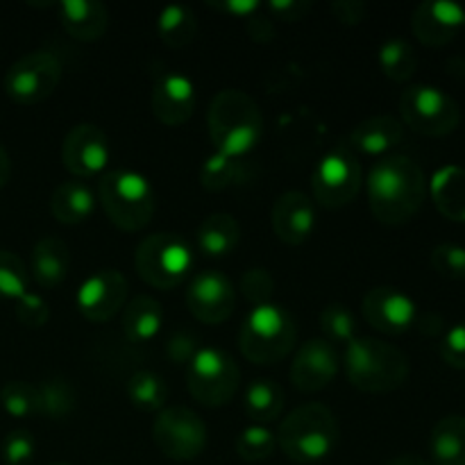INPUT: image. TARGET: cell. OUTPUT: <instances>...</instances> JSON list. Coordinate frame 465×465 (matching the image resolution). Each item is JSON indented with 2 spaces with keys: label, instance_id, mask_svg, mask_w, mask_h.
<instances>
[{
  "label": "cell",
  "instance_id": "cell-27",
  "mask_svg": "<svg viewBox=\"0 0 465 465\" xmlns=\"http://www.w3.org/2000/svg\"><path fill=\"white\" fill-rule=\"evenodd\" d=\"M431 200L448 221L465 223V171L461 166H443L431 177Z\"/></svg>",
  "mask_w": 465,
  "mask_h": 465
},
{
  "label": "cell",
  "instance_id": "cell-29",
  "mask_svg": "<svg viewBox=\"0 0 465 465\" xmlns=\"http://www.w3.org/2000/svg\"><path fill=\"white\" fill-rule=\"evenodd\" d=\"M157 35L168 48H186L198 36V16L186 5H168L157 16Z\"/></svg>",
  "mask_w": 465,
  "mask_h": 465
},
{
  "label": "cell",
  "instance_id": "cell-15",
  "mask_svg": "<svg viewBox=\"0 0 465 465\" xmlns=\"http://www.w3.org/2000/svg\"><path fill=\"white\" fill-rule=\"evenodd\" d=\"M62 163L75 180L95 177L109 163V139L94 123L73 127L62 143Z\"/></svg>",
  "mask_w": 465,
  "mask_h": 465
},
{
  "label": "cell",
  "instance_id": "cell-37",
  "mask_svg": "<svg viewBox=\"0 0 465 465\" xmlns=\"http://www.w3.org/2000/svg\"><path fill=\"white\" fill-rule=\"evenodd\" d=\"M0 404L12 418L39 416V391L30 381H7L0 389Z\"/></svg>",
  "mask_w": 465,
  "mask_h": 465
},
{
  "label": "cell",
  "instance_id": "cell-35",
  "mask_svg": "<svg viewBox=\"0 0 465 465\" xmlns=\"http://www.w3.org/2000/svg\"><path fill=\"white\" fill-rule=\"evenodd\" d=\"M234 450L239 459L248 463L266 461L277 450V436L266 425H248L236 436Z\"/></svg>",
  "mask_w": 465,
  "mask_h": 465
},
{
  "label": "cell",
  "instance_id": "cell-13",
  "mask_svg": "<svg viewBox=\"0 0 465 465\" xmlns=\"http://www.w3.org/2000/svg\"><path fill=\"white\" fill-rule=\"evenodd\" d=\"M127 280L116 268H103L86 277L75 295L77 312L89 322H107L125 309Z\"/></svg>",
  "mask_w": 465,
  "mask_h": 465
},
{
  "label": "cell",
  "instance_id": "cell-33",
  "mask_svg": "<svg viewBox=\"0 0 465 465\" xmlns=\"http://www.w3.org/2000/svg\"><path fill=\"white\" fill-rule=\"evenodd\" d=\"M380 68L391 82H409L416 75L418 54L407 39H389L380 48Z\"/></svg>",
  "mask_w": 465,
  "mask_h": 465
},
{
  "label": "cell",
  "instance_id": "cell-48",
  "mask_svg": "<svg viewBox=\"0 0 465 465\" xmlns=\"http://www.w3.org/2000/svg\"><path fill=\"white\" fill-rule=\"evenodd\" d=\"M248 35L252 36L254 41H271L275 30H272V23L268 21V18H262L259 14H254V16L250 18Z\"/></svg>",
  "mask_w": 465,
  "mask_h": 465
},
{
  "label": "cell",
  "instance_id": "cell-26",
  "mask_svg": "<svg viewBox=\"0 0 465 465\" xmlns=\"http://www.w3.org/2000/svg\"><path fill=\"white\" fill-rule=\"evenodd\" d=\"M123 334L130 343H150L159 334L163 325V309L150 295H136L130 304L123 309Z\"/></svg>",
  "mask_w": 465,
  "mask_h": 465
},
{
  "label": "cell",
  "instance_id": "cell-8",
  "mask_svg": "<svg viewBox=\"0 0 465 465\" xmlns=\"http://www.w3.org/2000/svg\"><path fill=\"white\" fill-rule=\"evenodd\" d=\"M186 386L191 398L207 409L225 407L241 386L239 363L221 348H200L186 366Z\"/></svg>",
  "mask_w": 465,
  "mask_h": 465
},
{
  "label": "cell",
  "instance_id": "cell-51",
  "mask_svg": "<svg viewBox=\"0 0 465 465\" xmlns=\"http://www.w3.org/2000/svg\"><path fill=\"white\" fill-rule=\"evenodd\" d=\"M53 465H73V463H53Z\"/></svg>",
  "mask_w": 465,
  "mask_h": 465
},
{
  "label": "cell",
  "instance_id": "cell-2",
  "mask_svg": "<svg viewBox=\"0 0 465 465\" xmlns=\"http://www.w3.org/2000/svg\"><path fill=\"white\" fill-rule=\"evenodd\" d=\"M207 127L218 154L243 159L263 136L262 109L245 91L223 89L209 103Z\"/></svg>",
  "mask_w": 465,
  "mask_h": 465
},
{
  "label": "cell",
  "instance_id": "cell-14",
  "mask_svg": "<svg viewBox=\"0 0 465 465\" xmlns=\"http://www.w3.org/2000/svg\"><path fill=\"white\" fill-rule=\"evenodd\" d=\"M186 307L195 321L221 325L234 313L236 291L230 277L221 271H203L186 289Z\"/></svg>",
  "mask_w": 465,
  "mask_h": 465
},
{
  "label": "cell",
  "instance_id": "cell-11",
  "mask_svg": "<svg viewBox=\"0 0 465 465\" xmlns=\"http://www.w3.org/2000/svg\"><path fill=\"white\" fill-rule=\"evenodd\" d=\"M153 440L171 461H193L207 448V425L186 407H168L153 422Z\"/></svg>",
  "mask_w": 465,
  "mask_h": 465
},
{
  "label": "cell",
  "instance_id": "cell-22",
  "mask_svg": "<svg viewBox=\"0 0 465 465\" xmlns=\"http://www.w3.org/2000/svg\"><path fill=\"white\" fill-rule=\"evenodd\" d=\"M59 21L75 41H98L109 27V9L98 0H62Z\"/></svg>",
  "mask_w": 465,
  "mask_h": 465
},
{
  "label": "cell",
  "instance_id": "cell-20",
  "mask_svg": "<svg viewBox=\"0 0 465 465\" xmlns=\"http://www.w3.org/2000/svg\"><path fill=\"white\" fill-rule=\"evenodd\" d=\"M198 94L195 84L182 73H166L157 77L153 89V114L162 125H184L195 112Z\"/></svg>",
  "mask_w": 465,
  "mask_h": 465
},
{
  "label": "cell",
  "instance_id": "cell-50",
  "mask_svg": "<svg viewBox=\"0 0 465 465\" xmlns=\"http://www.w3.org/2000/svg\"><path fill=\"white\" fill-rule=\"evenodd\" d=\"M386 465H430L425 461V459L416 457V454H400V457L391 459Z\"/></svg>",
  "mask_w": 465,
  "mask_h": 465
},
{
  "label": "cell",
  "instance_id": "cell-44",
  "mask_svg": "<svg viewBox=\"0 0 465 465\" xmlns=\"http://www.w3.org/2000/svg\"><path fill=\"white\" fill-rule=\"evenodd\" d=\"M200 352L198 339L189 331H177L171 336V341L166 343V357L171 359L177 366H189L193 361L195 354Z\"/></svg>",
  "mask_w": 465,
  "mask_h": 465
},
{
  "label": "cell",
  "instance_id": "cell-34",
  "mask_svg": "<svg viewBox=\"0 0 465 465\" xmlns=\"http://www.w3.org/2000/svg\"><path fill=\"white\" fill-rule=\"evenodd\" d=\"M321 322L322 339L330 341L331 345H345L348 348L354 339H357V316L350 312L345 304L331 302L318 316Z\"/></svg>",
  "mask_w": 465,
  "mask_h": 465
},
{
  "label": "cell",
  "instance_id": "cell-43",
  "mask_svg": "<svg viewBox=\"0 0 465 465\" xmlns=\"http://www.w3.org/2000/svg\"><path fill=\"white\" fill-rule=\"evenodd\" d=\"M440 357L448 366L465 371V322H459L445 334L440 343Z\"/></svg>",
  "mask_w": 465,
  "mask_h": 465
},
{
  "label": "cell",
  "instance_id": "cell-38",
  "mask_svg": "<svg viewBox=\"0 0 465 465\" xmlns=\"http://www.w3.org/2000/svg\"><path fill=\"white\" fill-rule=\"evenodd\" d=\"M30 271L18 254L0 250V300H18L30 289Z\"/></svg>",
  "mask_w": 465,
  "mask_h": 465
},
{
  "label": "cell",
  "instance_id": "cell-47",
  "mask_svg": "<svg viewBox=\"0 0 465 465\" xmlns=\"http://www.w3.org/2000/svg\"><path fill=\"white\" fill-rule=\"evenodd\" d=\"M209 7L218 9L223 14H230L236 18H252L263 7L257 0H216V3H207Z\"/></svg>",
  "mask_w": 465,
  "mask_h": 465
},
{
  "label": "cell",
  "instance_id": "cell-41",
  "mask_svg": "<svg viewBox=\"0 0 465 465\" xmlns=\"http://www.w3.org/2000/svg\"><path fill=\"white\" fill-rule=\"evenodd\" d=\"M36 454L35 436L27 430H14L3 440V461L7 465H30Z\"/></svg>",
  "mask_w": 465,
  "mask_h": 465
},
{
  "label": "cell",
  "instance_id": "cell-31",
  "mask_svg": "<svg viewBox=\"0 0 465 465\" xmlns=\"http://www.w3.org/2000/svg\"><path fill=\"white\" fill-rule=\"evenodd\" d=\"M36 391H39V416L48 420H66L75 411V386L64 377H50L44 384L36 386Z\"/></svg>",
  "mask_w": 465,
  "mask_h": 465
},
{
  "label": "cell",
  "instance_id": "cell-40",
  "mask_svg": "<svg viewBox=\"0 0 465 465\" xmlns=\"http://www.w3.org/2000/svg\"><path fill=\"white\" fill-rule=\"evenodd\" d=\"M241 291L254 307L271 304L272 293H275V277L266 268H248L241 277Z\"/></svg>",
  "mask_w": 465,
  "mask_h": 465
},
{
  "label": "cell",
  "instance_id": "cell-4",
  "mask_svg": "<svg viewBox=\"0 0 465 465\" xmlns=\"http://www.w3.org/2000/svg\"><path fill=\"white\" fill-rule=\"evenodd\" d=\"M345 377L363 393H393L409 380V357L395 345L380 339L357 336L345 348Z\"/></svg>",
  "mask_w": 465,
  "mask_h": 465
},
{
  "label": "cell",
  "instance_id": "cell-28",
  "mask_svg": "<svg viewBox=\"0 0 465 465\" xmlns=\"http://www.w3.org/2000/svg\"><path fill=\"white\" fill-rule=\"evenodd\" d=\"M430 452L436 465H465V416L450 413L436 422Z\"/></svg>",
  "mask_w": 465,
  "mask_h": 465
},
{
  "label": "cell",
  "instance_id": "cell-6",
  "mask_svg": "<svg viewBox=\"0 0 465 465\" xmlns=\"http://www.w3.org/2000/svg\"><path fill=\"white\" fill-rule=\"evenodd\" d=\"M298 343V325L280 304H262L245 316L239 331V348L257 366H275L289 357Z\"/></svg>",
  "mask_w": 465,
  "mask_h": 465
},
{
  "label": "cell",
  "instance_id": "cell-24",
  "mask_svg": "<svg viewBox=\"0 0 465 465\" xmlns=\"http://www.w3.org/2000/svg\"><path fill=\"white\" fill-rule=\"evenodd\" d=\"M241 241V227L232 213L218 212L204 218L195 230V250L203 257L223 259L234 252Z\"/></svg>",
  "mask_w": 465,
  "mask_h": 465
},
{
  "label": "cell",
  "instance_id": "cell-23",
  "mask_svg": "<svg viewBox=\"0 0 465 465\" xmlns=\"http://www.w3.org/2000/svg\"><path fill=\"white\" fill-rule=\"evenodd\" d=\"M71 271V250L62 239L44 236L35 243L30 254V277L41 289H54L66 280Z\"/></svg>",
  "mask_w": 465,
  "mask_h": 465
},
{
  "label": "cell",
  "instance_id": "cell-5",
  "mask_svg": "<svg viewBox=\"0 0 465 465\" xmlns=\"http://www.w3.org/2000/svg\"><path fill=\"white\" fill-rule=\"evenodd\" d=\"M98 200L109 223L123 232H141L150 225L157 198L148 177L130 168H116L100 177Z\"/></svg>",
  "mask_w": 465,
  "mask_h": 465
},
{
  "label": "cell",
  "instance_id": "cell-39",
  "mask_svg": "<svg viewBox=\"0 0 465 465\" xmlns=\"http://www.w3.org/2000/svg\"><path fill=\"white\" fill-rule=\"evenodd\" d=\"M431 268L445 280H465V248L440 243L431 250Z\"/></svg>",
  "mask_w": 465,
  "mask_h": 465
},
{
  "label": "cell",
  "instance_id": "cell-7",
  "mask_svg": "<svg viewBox=\"0 0 465 465\" xmlns=\"http://www.w3.org/2000/svg\"><path fill=\"white\" fill-rule=\"evenodd\" d=\"M195 250L182 234L159 232L145 236L134 254V271L153 289L171 291L189 277Z\"/></svg>",
  "mask_w": 465,
  "mask_h": 465
},
{
  "label": "cell",
  "instance_id": "cell-52",
  "mask_svg": "<svg viewBox=\"0 0 465 465\" xmlns=\"http://www.w3.org/2000/svg\"><path fill=\"white\" fill-rule=\"evenodd\" d=\"M463 27H465V23H463Z\"/></svg>",
  "mask_w": 465,
  "mask_h": 465
},
{
  "label": "cell",
  "instance_id": "cell-16",
  "mask_svg": "<svg viewBox=\"0 0 465 465\" xmlns=\"http://www.w3.org/2000/svg\"><path fill=\"white\" fill-rule=\"evenodd\" d=\"M361 313L371 327L386 336H400L416 325L418 307L395 286H375L363 295Z\"/></svg>",
  "mask_w": 465,
  "mask_h": 465
},
{
  "label": "cell",
  "instance_id": "cell-49",
  "mask_svg": "<svg viewBox=\"0 0 465 465\" xmlns=\"http://www.w3.org/2000/svg\"><path fill=\"white\" fill-rule=\"evenodd\" d=\"M9 177H12V159H9L5 145L0 143V189H3V186H7Z\"/></svg>",
  "mask_w": 465,
  "mask_h": 465
},
{
  "label": "cell",
  "instance_id": "cell-19",
  "mask_svg": "<svg viewBox=\"0 0 465 465\" xmlns=\"http://www.w3.org/2000/svg\"><path fill=\"white\" fill-rule=\"evenodd\" d=\"M272 230L286 245H302L316 230V204L302 191H286L272 204Z\"/></svg>",
  "mask_w": 465,
  "mask_h": 465
},
{
  "label": "cell",
  "instance_id": "cell-25",
  "mask_svg": "<svg viewBox=\"0 0 465 465\" xmlns=\"http://www.w3.org/2000/svg\"><path fill=\"white\" fill-rule=\"evenodd\" d=\"M95 209V195L82 180L62 182L50 195V213L62 225H80Z\"/></svg>",
  "mask_w": 465,
  "mask_h": 465
},
{
  "label": "cell",
  "instance_id": "cell-45",
  "mask_svg": "<svg viewBox=\"0 0 465 465\" xmlns=\"http://www.w3.org/2000/svg\"><path fill=\"white\" fill-rule=\"evenodd\" d=\"M266 9L280 21L298 23L312 14L313 5L309 0H275V3H268Z\"/></svg>",
  "mask_w": 465,
  "mask_h": 465
},
{
  "label": "cell",
  "instance_id": "cell-12",
  "mask_svg": "<svg viewBox=\"0 0 465 465\" xmlns=\"http://www.w3.org/2000/svg\"><path fill=\"white\" fill-rule=\"evenodd\" d=\"M62 80V64L50 50H32L9 66L5 91L18 104H36L54 94Z\"/></svg>",
  "mask_w": 465,
  "mask_h": 465
},
{
  "label": "cell",
  "instance_id": "cell-46",
  "mask_svg": "<svg viewBox=\"0 0 465 465\" xmlns=\"http://www.w3.org/2000/svg\"><path fill=\"white\" fill-rule=\"evenodd\" d=\"M331 14L339 23L352 27L366 21L368 5L363 0H336V3H331Z\"/></svg>",
  "mask_w": 465,
  "mask_h": 465
},
{
  "label": "cell",
  "instance_id": "cell-9",
  "mask_svg": "<svg viewBox=\"0 0 465 465\" xmlns=\"http://www.w3.org/2000/svg\"><path fill=\"white\" fill-rule=\"evenodd\" d=\"M363 186L359 157L348 145H336L318 159L312 175L313 200L325 209H343L354 203Z\"/></svg>",
  "mask_w": 465,
  "mask_h": 465
},
{
  "label": "cell",
  "instance_id": "cell-1",
  "mask_svg": "<svg viewBox=\"0 0 465 465\" xmlns=\"http://www.w3.org/2000/svg\"><path fill=\"white\" fill-rule=\"evenodd\" d=\"M366 184L371 212L381 225H404L425 204V173L407 154H389L380 159L368 173Z\"/></svg>",
  "mask_w": 465,
  "mask_h": 465
},
{
  "label": "cell",
  "instance_id": "cell-30",
  "mask_svg": "<svg viewBox=\"0 0 465 465\" xmlns=\"http://www.w3.org/2000/svg\"><path fill=\"white\" fill-rule=\"evenodd\" d=\"M284 389L272 380H254L245 391V413L254 425L277 420L284 409Z\"/></svg>",
  "mask_w": 465,
  "mask_h": 465
},
{
  "label": "cell",
  "instance_id": "cell-32",
  "mask_svg": "<svg viewBox=\"0 0 465 465\" xmlns=\"http://www.w3.org/2000/svg\"><path fill=\"white\" fill-rule=\"evenodd\" d=\"M127 398L132 407L143 413L162 411L168 400V386L162 375L150 371H139L127 380Z\"/></svg>",
  "mask_w": 465,
  "mask_h": 465
},
{
  "label": "cell",
  "instance_id": "cell-3",
  "mask_svg": "<svg viewBox=\"0 0 465 465\" xmlns=\"http://www.w3.org/2000/svg\"><path fill=\"white\" fill-rule=\"evenodd\" d=\"M277 448L293 463H321L336 450L339 420L327 404L309 402L291 411L275 431Z\"/></svg>",
  "mask_w": 465,
  "mask_h": 465
},
{
  "label": "cell",
  "instance_id": "cell-18",
  "mask_svg": "<svg viewBox=\"0 0 465 465\" xmlns=\"http://www.w3.org/2000/svg\"><path fill=\"white\" fill-rule=\"evenodd\" d=\"M465 7L450 0H425L411 16V30L427 48H443L452 44L463 30Z\"/></svg>",
  "mask_w": 465,
  "mask_h": 465
},
{
  "label": "cell",
  "instance_id": "cell-36",
  "mask_svg": "<svg viewBox=\"0 0 465 465\" xmlns=\"http://www.w3.org/2000/svg\"><path fill=\"white\" fill-rule=\"evenodd\" d=\"M241 177H243V163H241V159H232L218 153H213L203 163V168H200V184L207 191H212V193L230 189Z\"/></svg>",
  "mask_w": 465,
  "mask_h": 465
},
{
  "label": "cell",
  "instance_id": "cell-10",
  "mask_svg": "<svg viewBox=\"0 0 465 465\" xmlns=\"http://www.w3.org/2000/svg\"><path fill=\"white\" fill-rule=\"evenodd\" d=\"M400 114L404 125L431 139L452 134L461 123V107L457 100L450 98L439 86L430 84H413L404 89L400 95Z\"/></svg>",
  "mask_w": 465,
  "mask_h": 465
},
{
  "label": "cell",
  "instance_id": "cell-21",
  "mask_svg": "<svg viewBox=\"0 0 465 465\" xmlns=\"http://www.w3.org/2000/svg\"><path fill=\"white\" fill-rule=\"evenodd\" d=\"M350 145L354 154L381 157L404 141V125L393 116H372L359 123L350 132Z\"/></svg>",
  "mask_w": 465,
  "mask_h": 465
},
{
  "label": "cell",
  "instance_id": "cell-42",
  "mask_svg": "<svg viewBox=\"0 0 465 465\" xmlns=\"http://www.w3.org/2000/svg\"><path fill=\"white\" fill-rule=\"evenodd\" d=\"M14 312H16V321L21 325L30 327V330H39V327H44L50 321L48 302L41 295L30 293V291L23 298L16 300V309Z\"/></svg>",
  "mask_w": 465,
  "mask_h": 465
},
{
  "label": "cell",
  "instance_id": "cell-17",
  "mask_svg": "<svg viewBox=\"0 0 465 465\" xmlns=\"http://www.w3.org/2000/svg\"><path fill=\"white\" fill-rule=\"evenodd\" d=\"M341 368V357L336 345L330 341L309 339L300 345L293 363H291V381L302 393H318L336 380Z\"/></svg>",
  "mask_w": 465,
  "mask_h": 465
}]
</instances>
